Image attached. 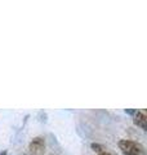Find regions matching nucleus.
I'll return each mask as SVG.
<instances>
[{
  "label": "nucleus",
  "instance_id": "nucleus-1",
  "mask_svg": "<svg viewBox=\"0 0 147 155\" xmlns=\"http://www.w3.org/2000/svg\"><path fill=\"white\" fill-rule=\"evenodd\" d=\"M119 147L125 155H146L142 145L129 141V140H121L119 142Z\"/></svg>",
  "mask_w": 147,
  "mask_h": 155
},
{
  "label": "nucleus",
  "instance_id": "nucleus-2",
  "mask_svg": "<svg viewBox=\"0 0 147 155\" xmlns=\"http://www.w3.org/2000/svg\"><path fill=\"white\" fill-rule=\"evenodd\" d=\"M30 151L34 155H43L44 149H45V141L43 137H35L30 143Z\"/></svg>",
  "mask_w": 147,
  "mask_h": 155
},
{
  "label": "nucleus",
  "instance_id": "nucleus-3",
  "mask_svg": "<svg viewBox=\"0 0 147 155\" xmlns=\"http://www.w3.org/2000/svg\"><path fill=\"white\" fill-rule=\"evenodd\" d=\"M146 113L145 110H139V111H136V116H134V124L141 127L142 129H146L147 125H146Z\"/></svg>",
  "mask_w": 147,
  "mask_h": 155
},
{
  "label": "nucleus",
  "instance_id": "nucleus-4",
  "mask_svg": "<svg viewBox=\"0 0 147 155\" xmlns=\"http://www.w3.org/2000/svg\"><path fill=\"white\" fill-rule=\"evenodd\" d=\"M92 149H94V151H98V153H105V147L101 146V145L98 143H92Z\"/></svg>",
  "mask_w": 147,
  "mask_h": 155
},
{
  "label": "nucleus",
  "instance_id": "nucleus-5",
  "mask_svg": "<svg viewBox=\"0 0 147 155\" xmlns=\"http://www.w3.org/2000/svg\"><path fill=\"white\" fill-rule=\"evenodd\" d=\"M128 114H136V110H125Z\"/></svg>",
  "mask_w": 147,
  "mask_h": 155
},
{
  "label": "nucleus",
  "instance_id": "nucleus-6",
  "mask_svg": "<svg viewBox=\"0 0 147 155\" xmlns=\"http://www.w3.org/2000/svg\"><path fill=\"white\" fill-rule=\"evenodd\" d=\"M100 155H111V154H109V153H101Z\"/></svg>",
  "mask_w": 147,
  "mask_h": 155
},
{
  "label": "nucleus",
  "instance_id": "nucleus-7",
  "mask_svg": "<svg viewBox=\"0 0 147 155\" xmlns=\"http://www.w3.org/2000/svg\"><path fill=\"white\" fill-rule=\"evenodd\" d=\"M0 155H7V153H5V151H3V153H2V154H0Z\"/></svg>",
  "mask_w": 147,
  "mask_h": 155
}]
</instances>
